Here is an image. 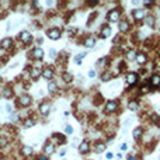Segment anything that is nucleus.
<instances>
[{
  "mask_svg": "<svg viewBox=\"0 0 160 160\" xmlns=\"http://www.w3.org/2000/svg\"><path fill=\"white\" fill-rule=\"evenodd\" d=\"M65 154H66V149H63V150H60V152H59V156H60V157H63Z\"/></svg>",
  "mask_w": 160,
  "mask_h": 160,
  "instance_id": "nucleus-36",
  "label": "nucleus"
},
{
  "mask_svg": "<svg viewBox=\"0 0 160 160\" xmlns=\"http://www.w3.org/2000/svg\"><path fill=\"white\" fill-rule=\"evenodd\" d=\"M6 145H7V139L6 138H0V148H3Z\"/></svg>",
  "mask_w": 160,
  "mask_h": 160,
  "instance_id": "nucleus-32",
  "label": "nucleus"
},
{
  "mask_svg": "<svg viewBox=\"0 0 160 160\" xmlns=\"http://www.w3.org/2000/svg\"><path fill=\"white\" fill-rule=\"evenodd\" d=\"M53 150H55V146L49 142V143H46L45 145V148H44V153H45V156H51V154L53 153Z\"/></svg>",
  "mask_w": 160,
  "mask_h": 160,
  "instance_id": "nucleus-10",
  "label": "nucleus"
},
{
  "mask_svg": "<svg viewBox=\"0 0 160 160\" xmlns=\"http://www.w3.org/2000/svg\"><path fill=\"white\" fill-rule=\"evenodd\" d=\"M0 160H4V159H0Z\"/></svg>",
  "mask_w": 160,
  "mask_h": 160,
  "instance_id": "nucleus-41",
  "label": "nucleus"
},
{
  "mask_svg": "<svg viewBox=\"0 0 160 160\" xmlns=\"http://www.w3.org/2000/svg\"><path fill=\"white\" fill-rule=\"evenodd\" d=\"M126 59H128V60H133V59H136V53H135V51H128L126 52Z\"/></svg>",
  "mask_w": 160,
  "mask_h": 160,
  "instance_id": "nucleus-26",
  "label": "nucleus"
},
{
  "mask_svg": "<svg viewBox=\"0 0 160 160\" xmlns=\"http://www.w3.org/2000/svg\"><path fill=\"white\" fill-rule=\"evenodd\" d=\"M121 13L120 10H117V9H114V10H111V11L107 14V18H108L111 23H115V21H118V18H120Z\"/></svg>",
  "mask_w": 160,
  "mask_h": 160,
  "instance_id": "nucleus-1",
  "label": "nucleus"
},
{
  "mask_svg": "<svg viewBox=\"0 0 160 160\" xmlns=\"http://www.w3.org/2000/svg\"><path fill=\"white\" fill-rule=\"evenodd\" d=\"M34 124H35V121L34 120H27L25 121V122H24V126H25V128H30V126H34Z\"/></svg>",
  "mask_w": 160,
  "mask_h": 160,
  "instance_id": "nucleus-29",
  "label": "nucleus"
},
{
  "mask_svg": "<svg viewBox=\"0 0 160 160\" xmlns=\"http://www.w3.org/2000/svg\"><path fill=\"white\" fill-rule=\"evenodd\" d=\"M30 103H31V97L27 96V94H24V96H21V97L18 98V104L21 107H27V105H30Z\"/></svg>",
  "mask_w": 160,
  "mask_h": 160,
  "instance_id": "nucleus-4",
  "label": "nucleus"
},
{
  "mask_svg": "<svg viewBox=\"0 0 160 160\" xmlns=\"http://www.w3.org/2000/svg\"><path fill=\"white\" fill-rule=\"evenodd\" d=\"M111 79H112V76H111L110 73H104V76L101 77V80H103V81H107V80H111Z\"/></svg>",
  "mask_w": 160,
  "mask_h": 160,
  "instance_id": "nucleus-31",
  "label": "nucleus"
},
{
  "mask_svg": "<svg viewBox=\"0 0 160 160\" xmlns=\"http://www.w3.org/2000/svg\"><path fill=\"white\" fill-rule=\"evenodd\" d=\"M94 45H96V40L93 37H87L86 40H84V46L86 48H93Z\"/></svg>",
  "mask_w": 160,
  "mask_h": 160,
  "instance_id": "nucleus-14",
  "label": "nucleus"
},
{
  "mask_svg": "<svg viewBox=\"0 0 160 160\" xmlns=\"http://www.w3.org/2000/svg\"><path fill=\"white\" fill-rule=\"evenodd\" d=\"M72 132H73V128H72L70 125H68L66 126V133H72Z\"/></svg>",
  "mask_w": 160,
  "mask_h": 160,
  "instance_id": "nucleus-35",
  "label": "nucleus"
},
{
  "mask_svg": "<svg viewBox=\"0 0 160 160\" xmlns=\"http://www.w3.org/2000/svg\"><path fill=\"white\" fill-rule=\"evenodd\" d=\"M145 23H146L148 27H153V25H154V17H152V16L146 17V18H145Z\"/></svg>",
  "mask_w": 160,
  "mask_h": 160,
  "instance_id": "nucleus-22",
  "label": "nucleus"
},
{
  "mask_svg": "<svg viewBox=\"0 0 160 160\" xmlns=\"http://www.w3.org/2000/svg\"><path fill=\"white\" fill-rule=\"evenodd\" d=\"M1 48H4V49H7V48H10V46L13 45V40L11 38H4V40L1 41Z\"/></svg>",
  "mask_w": 160,
  "mask_h": 160,
  "instance_id": "nucleus-15",
  "label": "nucleus"
},
{
  "mask_svg": "<svg viewBox=\"0 0 160 160\" xmlns=\"http://www.w3.org/2000/svg\"><path fill=\"white\" fill-rule=\"evenodd\" d=\"M128 107H129V110H131V111H136L138 107H139V104H138L136 101H129Z\"/></svg>",
  "mask_w": 160,
  "mask_h": 160,
  "instance_id": "nucleus-27",
  "label": "nucleus"
},
{
  "mask_svg": "<svg viewBox=\"0 0 160 160\" xmlns=\"http://www.w3.org/2000/svg\"><path fill=\"white\" fill-rule=\"evenodd\" d=\"M58 90V86L55 81H49V84H48V91L49 93H55Z\"/></svg>",
  "mask_w": 160,
  "mask_h": 160,
  "instance_id": "nucleus-21",
  "label": "nucleus"
},
{
  "mask_svg": "<svg viewBox=\"0 0 160 160\" xmlns=\"http://www.w3.org/2000/svg\"><path fill=\"white\" fill-rule=\"evenodd\" d=\"M62 79L65 80L66 83H70V81L73 80V76H72L70 73H68V72H66V73H63V74H62Z\"/></svg>",
  "mask_w": 160,
  "mask_h": 160,
  "instance_id": "nucleus-25",
  "label": "nucleus"
},
{
  "mask_svg": "<svg viewBox=\"0 0 160 160\" xmlns=\"http://www.w3.org/2000/svg\"><path fill=\"white\" fill-rule=\"evenodd\" d=\"M105 157H107V159H112V154H111V153H107V156H105Z\"/></svg>",
  "mask_w": 160,
  "mask_h": 160,
  "instance_id": "nucleus-40",
  "label": "nucleus"
},
{
  "mask_svg": "<svg viewBox=\"0 0 160 160\" xmlns=\"http://www.w3.org/2000/svg\"><path fill=\"white\" fill-rule=\"evenodd\" d=\"M105 150V143H97L96 146V153H103Z\"/></svg>",
  "mask_w": 160,
  "mask_h": 160,
  "instance_id": "nucleus-24",
  "label": "nucleus"
},
{
  "mask_svg": "<svg viewBox=\"0 0 160 160\" xmlns=\"http://www.w3.org/2000/svg\"><path fill=\"white\" fill-rule=\"evenodd\" d=\"M118 28H120L122 32H126V31L131 28V27H129V23H128V21L122 20V21H120V23H118Z\"/></svg>",
  "mask_w": 160,
  "mask_h": 160,
  "instance_id": "nucleus-11",
  "label": "nucleus"
},
{
  "mask_svg": "<svg viewBox=\"0 0 160 160\" xmlns=\"http://www.w3.org/2000/svg\"><path fill=\"white\" fill-rule=\"evenodd\" d=\"M31 76H32V79H37L38 76H40V69H32V72H31Z\"/></svg>",
  "mask_w": 160,
  "mask_h": 160,
  "instance_id": "nucleus-30",
  "label": "nucleus"
},
{
  "mask_svg": "<svg viewBox=\"0 0 160 160\" xmlns=\"http://www.w3.org/2000/svg\"><path fill=\"white\" fill-rule=\"evenodd\" d=\"M132 16H133V18H135L136 21H140V20L145 18V11H143L142 9H136V10L132 11Z\"/></svg>",
  "mask_w": 160,
  "mask_h": 160,
  "instance_id": "nucleus-3",
  "label": "nucleus"
},
{
  "mask_svg": "<svg viewBox=\"0 0 160 160\" xmlns=\"http://www.w3.org/2000/svg\"><path fill=\"white\" fill-rule=\"evenodd\" d=\"M117 108H118V103L117 101H108L107 105H105V111L107 112H114V111H117Z\"/></svg>",
  "mask_w": 160,
  "mask_h": 160,
  "instance_id": "nucleus-6",
  "label": "nucleus"
},
{
  "mask_svg": "<svg viewBox=\"0 0 160 160\" xmlns=\"http://www.w3.org/2000/svg\"><path fill=\"white\" fill-rule=\"evenodd\" d=\"M136 60L139 65H143V63H146V60H148V58H146V55L145 53H138L136 55Z\"/></svg>",
  "mask_w": 160,
  "mask_h": 160,
  "instance_id": "nucleus-17",
  "label": "nucleus"
},
{
  "mask_svg": "<svg viewBox=\"0 0 160 160\" xmlns=\"http://www.w3.org/2000/svg\"><path fill=\"white\" fill-rule=\"evenodd\" d=\"M136 81H138V74L136 73H128L126 74V83H128V84L133 86V84H136Z\"/></svg>",
  "mask_w": 160,
  "mask_h": 160,
  "instance_id": "nucleus-5",
  "label": "nucleus"
},
{
  "mask_svg": "<svg viewBox=\"0 0 160 160\" xmlns=\"http://www.w3.org/2000/svg\"><path fill=\"white\" fill-rule=\"evenodd\" d=\"M0 80H1V77H0Z\"/></svg>",
  "mask_w": 160,
  "mask_h": 160,
  "instance_id": "nucleus-42",
  "label": "nucleus"
},
{
  "mask_svg": "<svg viewBox=\"0 0 160 160\" xmlns=\"http://www.w3.org/2000/svg\"><path fill=\"white\" fill-rule=\"evenodd\" d=\"M49 56L51 58H56V51H55V49H49Z\"/></svg>",
  "mask_w": 160,
  "mask_h": 160,
  "instance_id": "nucleus-33",
  "label": "nucleus"
},
{
  "mask_svg": "<svg viewBox=\"0 0 160 160\" xmlns=\"http://www.w3.org/2000/svg\"><path fill=\"white\" fill-rule=\"evenodd\" d=\"M101 30H103V31H101V38H107V37L111 34V28H110L108 25H104Z\"/></svg>",
  "mask_w": 160,
  "mask_h": 160,
  "instance_id": "nucleus-18",
  "label": "nucleus"
},
{
  "mask_svg": "<svg viewBox=\"0 0 160 160\" xmlns=\"http://www.w3.org/2000/svg\"><path fill=\"white\" fill-rule=\"evenodd\" d=\"M6 111L9 112V114H10V112L13 111V110H11V105H7V107H6Z\"/></svg>",
  "mask_w": 160,
  "mask_h": 160,
  "instance_id": "nucleus-37",
  "label": "nucleus"
},
{
  "mask_svg": "<svg viewBox=\"0 0 160 160\" xmlns=\"http://www.w3.org/2000/svg\"><path fill=\"white\" fill-rule=\"evenodd\" d=\"M150 83H152V86L153 87H159L160 86V76L159 74H153V76H152V80H150Z\"/></svg>",
  "mask_w": 160,
  "mask_h": 160,
  "instance_id": "nucleus-16",
  "label": "nucleus"
},
{
  "mask_svg": "<svg viewBox=\"0 0 160 160\" xmlns=\"http://www.w3.org/2000/svg\"><path fill=\"white\" fill-rule=\"evenodd\" d=\"M21 153H23L24 156H30V154L32 153V148H30V146H24V148L21 149Z\"/></svg>",
  "mask_w": 160,
  "mask_h": 160,
  "instance_id": "nucleus-23",
  "label": "nucleus"
},
{
  "mask_svg": "<svg viewBox=\"0 0 160 160\" xmlns=\"http://www.w3.org/2000/svg\"><path fill=\"white\" fill-rule=\"evenodd\" d=\"M53 138H55V139H58V143H65V142H66V140H65V138L60 136L59 133H55V135H53Z\"/></svg>",
  "mask_w": 160,
  "mask_h": 160,
  "instance_id": "nucleus-28",
  "label": "nucleus"
},
{
  "mask_svg": "<svg viewBox=\"0 0 160 160\" xmlns=\"http://www.w3.org/2000/svg\"><path fill=\"white\" fill-rule=\"evenodd\" d=\"M20 40L23 41L24 44H28V42H31L32 37H31V34H30L28 31H23V32L20 34Z\"/></svg>",
  "mask_w": 160,
  "mask_h": 160,
  "instance_id": "nucleus-7",
  "label": "nucleus"
},
{
  "mask_svg": "<svg viewBox=\"0 0 160 160\" xmlns=\"http://www.w3.org/2000/svg\"><path fill=\"white\" fill-rule=\"evenodd\" d=\"M49 111H51V105H49V103H42L40 105V112L42 115H48L49 114Z\"/></svg>",
  "mask_w": 160,
  "mask_h": 160,
  "instance_id": "nucleus-8",
  "label": "nucleus"
},
{
  "mask_svg": "<svg viewBox=\"0 0 160 160\" xmlns=\"http://www.w3.org/2000/svg\"><path fill=\"white\" fill-rule=\"evenodd\" d=\"M152 120H154V122H156L157 125H160V121H159V117H157V115H153V117H152Z\"/></svg>",
  "mask_w": 160,
  "mask_h": 160,
  "instance_id": "nucleus-34",
  "label": "nucleus"
},
{
  "mask_svg": "<svg viewBox=\"0 0 160 160\" xmlns=\"http://www.w3.org/2000/svg\"><path fill=\"white\" fill-rule=\"evenodd\" d=\"M38 160H48V159H46V156H40V157H38Z\"/></svg>",
  "mask_w": 160,
  "mask_h": 160,
  "instance_id": "nucleus-39",
  "label": "nucleus"
},
{
  "mask_svg": "<svg viewBox=\"0 0 160 160\" xmlns=\"http://www.w3.org/2000/svg\"><path fill=\"white\" fill-rule=\"evenodd\" d=\"M89 76H90V77H94V76H96L94 70H90V72H89Z\"/></svg>",
  "mask_w": 160,
  "mask_h": 160,
  "instance_id": "nucleus-38",
  "label": "nucleus"
},
{
  "mask_svg": "<svg viewBox=\"0 0 160 160\" xmlns=\"http://www.w3.org/2000/svg\"><path fill=\"white\" fill-rule=\"evenodd\" d=\"M89 149H90V143L87 142V140H83V142H81V145L79 146V152H80L81 154H83V153H87V152H89Z\"/></svg>",
  "mask_w": 160,
  "mask_h": 160,
  "instance_id": "nucleus-9",
  "label": "nucleus"
},
{
  "mask_svg": "<svg viewBox=\"0 0 160 160\" xmlns=\"http://www.w3.org/2000/svg\"><path fill=\"white\" fill-rule=\"evenodd\" d=\"M48 37L51 38V40L56 41L60 38V30L59 28H51L49 31H48Z\"/></svg>",
  "mask_w": 160,
  "mask_h": 160,
  "instance_id": "nucleus-2",
  "label": "nucleus"
},
{
  "mask_svg": "<svg viewBox=\"0 0 160 160\" xmlns=\"http://www.w3.org/2000/svg\"><path fill=\"white\" fill-rule=\"evenodd\" d=\"M3 97L4 98H11L13 97V90L10 87H6V89L3 90Z\"/></svg>",
  "mask_w": 160,
  "mask_h": 160,
  "instance_id": "nucleus-19",
  "label": "nucleus"
},
{
  "mask_svg": "<svg viewBox=\"0 0 160 160\" xmlns=\"http://www.w3.org/2000/svg\"><path fill=\"white\" fill-rule=\"evenodd\" d=\"M42 76H44V77H45L46 80H51L52 77H53V70H52L51 68L44 69V72H42Z\"/></svg>",
  "mask_w": 160,
  "mask_h": 160,
  "instance_id": "nucleus-12",
  "label": "nucleus"
},
{
  "mask_svg": "<svg viewBox=\"0 0 160 160\" xmlns=\"http://www.w3.org/2000/svg\"><path fill=\"white\" fill-rule=\"evenodd\" d=\"M42 56H44V51L41 48H35L32 51V58L34 59H42Z\"/></svg>",
  "mask_w": 160,
  "mask_h": 160,
  "instance_id": "nucleus-13",
  "label": "nucleus"
},
{
  "mask_svg": "<svg viewBox=\"0 0 160 160\" xmlns=\"http://www.w3.org/2000/svg\"><path fill=\"white\" fill-rule=\"evenodd\" d=\"M142 135H143V129L142 128H139V126L135 128V131H133V138H135V139H139Z\"/></svg>",
  "mask_w": 160,
  "mask_h": 160,
  "instance_id": "nucleus-20",
  "label": "nucleus"
}]
</instances>
